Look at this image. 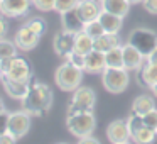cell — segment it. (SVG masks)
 <instances>
[{
  "mask_svg": "<svg viewBox=\"0 0 157 144\" xmlns=\"http://www.w3.org/2000/svg\"><path fill=\"white\" fill-rule=\"evenodd\" d=\"M78 144H100V141H96L91 136H86V137H79Z\"/></svg>",
  "mask_w": 157,
  "mask_h": 144,
  "instance_id": "38",
  "label": "cell"
},
{
  "mask_svg": "<svg viewBox=\"0 0 157 144\" xmlns=\"http://www.w3.org/2000/svg\"><path fill=\"white\" fill-rule=\"evenodd\" d=\"M142 119H144L145 127H149V129L157 132V109H152L150 112H147L145 115H142Z\"/></svg>",
  "mask_w": 157,
  "mask_h": 144,
  "instance_id": "31",
  "label": "cell"
},
{
  "mask_svg": "<svg viewBox=\"0 0 157 144\" xmlns=\"http://www.w3.org/2000/svg\"><path fill=\"white\" fill-rule=\"evenodd\" d=\"M0 112H5V105H4V100L0 98Z\"/></svg>",
  "mask_w": 157,
  "mask_h": 144,
  "instance_id": "41",
  "label": "cell"
},
{
  "mask_svg": "<svg viewBox=\"0 0 157 144\" xmlns=\"http://www.w3.org/2000/svg\"><path fill=\"white\" fill-rule=\"evenodd\" d=\"M9 115L7 112H0V136L9 132Z\"/></svg>",
  "mask_w": 157,
  "mask_h": 144,
  "instance_id": "34",
  "label": "cell"
},
{
  "mask_svg": "<svg viewBox=\"0 0 157 144\" xmlns=\"http://www.w3.org/2000/svg\"><path fill=\"white\" fill-rule=\"evenodd\" d=\"M147 61H149V63H154V65H157V48L154 49V51L150 53L149 56H147Z\"/></svg>",
  "mask_w": 157,
  "mask_h": 144,
  "instance_id": "40",
  "label": "cell"
},
{
  "mask_svg": "<svg viewBox=\"0 0 157 144\" xmlns=\"http://www.w3.org/2000/svg\"><path fill=\"white\" fill-rule=\"evenodd\" d=\"M105 68H106L105 53H100V51H96V49H93L88 54H85L83 70H85L86 73H101Z\"/></svg>",
  "mask_w": 157,
  "mask_h": 144,
  "instance_id": "16",
  "label": "cell"
},
{
  "mask_svg": "<svg viewBox=\"0 0 157 144\" xmlns=\"http://www.w3.org/2000/svg\"><path fill=\"white\" fill-rule=\"evenodd\" d=\"M2 76H9L12 80H31V66H29V63L24 58L14 56L9 73L7 75H2Z\"/></svg>",
  "mask_w": 157,
  "mask_h": 144,
  "instance_id": "15",
  "label": "cell"
},
{
  "mask_svg": "<svg viewBox=\"0 0 157 144\" xmlns=\"http://www.w3.org/2000/svg\"><path fill=\"white\" fill-rule=\"evenodd\" d=\"M98 21L101 22V26H103V29H105V32H110V34H118L120 29H122V21H123V17L101 10V14H100Z\"/></svg>",
  "mask_w": 157,
  "mask_h": 144,
  "instance_id": "19",
  "label": "cell"
},
{
  "mask_svg": "<svg viewBox=\"0 0 157 144\" xmlns=\"http://www.w3.org/2000/svg\"><path fill=\"white\" fill-rule=\"evenodd\" d=\"M0 76H2V73H0Z\"/></svg>",
  "mask_w": 157,
  "mask_h": 144,
  "instance_id": "46",
  "label": "cell"
},
{
  "mask_svg": "<svg viewBox=\"0 0 157 144\" xmlns=\"http://www.w3.org/2000/svg\"><path fill=\"white\" fill-rule=\"evenodd\" d=\"M52 103V92L46 83L34 82L31 83L27 95L22 98V107L31 115H44Z\"/></svg>",
  "mask_w": 157,
  "mask_h": 144,
  "instance_id": "1",
  "label": "cell"
},
{
  "mask_svg": "<svg viewBox=\"0 0 157 144\" xmlns=\"http://www.w3.org/2000/svg\"><path fill=\"white\" fill-rule=\"evenodd\" d=\"M123 49V68L132 71V70H140V66L144 65V58L145 56L139 51L137 48H133L130 42H127L125 46H122Z\"/></svg>",
  "mask_w": 157,
  "mask_h": 144,
  "instance_id": "14",
  "label": "cell"
},
{
  "mask_svg": "<svg viewBox=\"0 0 157 144\" xmlns=\"http://www.w3.org/2000/svg\"><path fill=\"white\" fill-rule=\"evenodd\" d=\"M78 4H79V0H56L54 10L59 12V14H64V12H68V10L76 9Z\"/></svg>",
  "mask_w": 157,
  "mask_h": 144,
  "instance_id": "29",
  "label": "cell"
},
{
  "mask_svg": "<svg viewBox=\"0 0 157 144\" xmlns=\"http://www.w3.org/2000/svg\"><path fill=\"white\" fill-rule=\"evenodd\" d=\"M25 26H29V27H31L36 34H39V36H42L46 32V21H44V19H41V17L31 19V21H29Z\"/></svg>",
  "mask_w": 157,
  "mask_h": 144,
  "instance_id": "30",
  "label": "cell"
},
{
  "mask_svg": "<svg viewBox=\"0 0 157 144\" xmlns=\"http://www.w3.org/2000/svg\"><path fill=\"white\" fill-rule=\"evenodd\" d=\"M101 82H103V86H105L106 92L122 93L128 86V70L106 66L101 71Z\"/></svg>",
  "mask_w": 157,
  "mask_h": 144,
  "instance_id": "4",
  "label": "cell"
},
{
  "mask_svg": "<svg viewBox=\"0 0 157 144\" xmlns=\"http://www.w3.org/2000/svg\"><path fill=\"white\" fill-rule=\"evenodd\" d=\"M32 4L41 12H49V10H54L56 0H32Z\"/></svg>",
  "mask_w": 157,
  "mask_h": 144,
  "instance_id": "32",
  "label": "cell"
},
{
  "mask_svg": "<svg viewBox=\"0 0 157 144\" xmlns=\"http://www.w3.org/2000/svg\"><path fill=\"white\" fill-rule=\"evenodd\" d=\"M75 39H76V34L75 32H69V31H63V32H58L54 36V51L56 54L59 56H68L69 53L75 51Z\"/></svg>",
  "mask_w": 157,
  "mask_h": 144,
  "instance_id": "10",
  "label": "cell"
},
{
  "mask_svg": "<svg viewBox=\"0 0 157 144\" xmlns=\"http://www.w3.org/2000/svg\"><path fill=\"white\" fill-rule=\"evenodd\" d=\"M32 0H0V14L5 17H21L27 14Z\"/></svg>",
  "mask_w": 157,
  "mask_h": 144,
  "instance_id": "8",
  "label": "cell"
},
{
  "mask_svg": "<svg viewBox=\"0 0 157 144\" xmlns=\"http://www.w3.org/2000/svg\"><path fill=\"white\" fill-rule=\"evenodd\" d=\"M95 102H96V95L90 86H78L73 92V98L68 107V115L85 112V110H93Z\"/></svg>",
  "mask_w": 157,
  "mask_h": 144,
  "instance_id": "5",
  "label": "cell"
},
{
  "mask_svg": "<svg viewBox=\"0 0 157 144\" xmlns=\"http://www.w3.org/2000/svg\"><path fill=\"white\" fill-rule=\"evenodd\" d=\"M66 127L76 137H86V136H91L93 134V130L96 127V120H95V115H93L91 110H85V112L68 115Z\"/></svg>",
  "mask_w": 157,
  "mask_h": 144,
  "instance_id": "3",
  "label": "cell"
},
{
  "mask_svg": "<svg viewBox=\"0 0 157 144\" xmlns=\"http://www.w3.org/2000/svg\"><path fill=\"white\" fill-rule=\"evenodd\" d=\"M61 22H63V29H64V31L75 32V34L85 31V22L81 21V17H79L76 9L61 14Z\"/></svg>",
  "mask_w": 157,
  "mask_h": 144,
  "instance_id": "17",
  "label": "cell"
},
{
  "mask_svg": "<svg viewBox=\"0 0 157 144\" xmlns=\"http://www.w3.org/2000/svg\"><path fill=\"white\" fill-rule=\"evenodd\" d=\"M130 4H139V2H142V0H128Z\"/></svg>",
  "mask_w": 157,
  "mask_h": 144,
  "instance_id": "43",
  "label": "cell"
},
{
  "mask_svg": "<svg viewBox=\"0 0 157 144\" xmlns=\"http://www.w3.org/2000/svg\"><path fill=\"white\" fill-rule=\"evenodd\" d=\"M76 10H78L81 21L86 24V22L96 21L100 17V14H101V4H100L98 0H79Z\"/></svg>",
  "mask_w": 157,
  "mask_h": 144,
  "instance_id": "13",
  "label": "cell"
},
{
  "mask_svg": "<svg viewBox=\"0 0 157 144\" xmlns=\"http://www.w3.org/2000/svg\"><path fill=\"white\" fill-rule=\"evenodd\" d=\"M39 39H41V36L36 34L29 26H22V27L17 31V34H15V41L14 42L17 44L19 49H22V51H31L32 48L37 46Z\"/></svg>",
  "mask_w": 157,
  "mask_h": 144,
  "instance_id": "11",
  "label": "cell"
},
{
  "mask_svg": "<svg viewBox=\"0 0 157 144\" xmlns=\"http://www.w3.org/2000/svg\"><path fill=\"white\" fill-rule=\"evenodd\" d=\"M83 68H78V66L71 65L69 61L63 63L58 70H56V85L59 86L61 90L64 92H75L79 85H81V80H83Z\"/></svg>",
  "mask_w": 157,
  "mask_h": 144,
  "instance_id": "2",
  "label": "cell"
},
{
  "mask_svg": "<svg viewBox=\"0 0 157 144\" xmlns=\"http://www.w3.org/2000/svg\"><path fill=\"white\" fill-rule=\"evenodd\" d=\"M31 127V114L21 110V112H12L9 115V132L15 136L17 139L24 137Z\"/></svg>",
  "mask_w": 157,
  "mask_h": 144,
  "instance_id": "7",
  "label": "cell"
},
{
  "mask_svg": "<svg viewBox=\"0 0 157 144\" xmlns=\"http://www.w3.org/2000/svg\"><path fill=\"white\" fill-rule=\"evenodd\" d=\"M105 61L106 66L110 68H123V49L122 46L110 49L108 53H105Z\"/></svg>",
  "mask_w": 157,
  "mask_h": 144,
  "instance_id": "24",
  "label": "cell"
},
{
  "mask_svg": "<svg viewBox=\"0 0 157 144\" xmlns=\"http://www.w3.org/2000/svg\"><path fill=\"white\" fill-rule=\"evenodd\" d=\"M17 142V137L12 136L10 132H5L0 136V144H15Z\"/></svg>",
  "mask_w": 157,
  "mask_h": 144,
  "instance_id": "37",
  "label": "cell"
},
{
  "mask_svg": "<svg viewBox=\"0 0 157 144\" xmlns=\"http://www.w3.org/2000/svg\"><path fill=\"white\" fill-rule=\"evenodd\" d=\"M2 83H4V88L12 98H19L22 100L27 95L29 88H31V80H12L9 76H2Z\"/></svg>",
  "mask_w": 157,
  "mask_h": 144,
  "instance_id": "9",
  "label": "cell"
},
{
  "mask_svg": "<svg viewBox=\"0 0 157 144\" xmlns=\"http://www.w3.org/2000/svg\"><path fill=\"white\" fill-rule=\"evenodd\" d=\"M100 4H101V10L120 15V17H125L130 9L128 0H100Z\"/></svg>",
  "mask_w": 157,
  "mask_h": 144,
  "instance_id": "20",
  "label": "cell"
},
{
  "mask_svg": "<svg viewBox=\"0 0 157 144\" xmlns=\"http://www.w3.org/2000/svg\"><path fill=\"white\" fill-rule=\"evenodd\" d=\"M139 83L142 86H147V88H152L157 83V65L147 61L145 65L140 66L139 71Z\"/></svg>",
  "mask_w": 157,
  "mask_h": 144,
  "instance_id": "18",
  "label": "cell"
},
{
  "mask_svg": "<svg viewBox=\"0 0 157 144\" xmlns=\"http://www.w3.org/2000/svg\"><path fill=\"white\" fill-rule=\"evenodd\" d=\"M142 5L149 14L157 15V0H142Z\"/></svg>",
  "mask_w": 157,
  "mask_h": 144,
  "instance_id": "35",
  "label": "cell"
},
{
  "mask_svg": "<svg viewBox=\"0 0 157 144\" xmlns=\"http://www.w3.org/2000/svg\"><path fill=\"white\" fill-rule=\"evenodd\" d=\"M150 90H152V93H154V95L157 97V83H155V85H154V86H152V88H150Z\"/></svg>",
  "mask_w": 157,
  "mask_h": 144,
  "instance_id": "42",
  "label": "cell"
},
{
  "mask_svg": "<svg viewBox=\"0 0 157 144\" xmlns=\"http://www.w3.org/2000/svg\"><path fill=\"white\" fill-rule=\"evenodd\" d=\"M59 144H66V142H59Z\"/></svg>",
  "mask_w": 157,
  "mask_h": 144,
  "instance_id": "45",
  "label": "cell"
},
{
  "mask_svg": "<svg viewBox=\"0 0 157 144\" xmlns=\"http://www.w3.org/2000/svg\"><path fill=\"white\" fill-rule=\"evenodd\" d=\"M66 61H69L71 65L78 66V68H83V65H85V56L73 51V53H69V54L66 56Z\"/></svg>",
  "mask_w": 157,
  "mask_h": 144,
  "instance_id": "33",
  "label": "cell"
},
{
  "mask_svg": "<svg viewBox=\"0 0 157 144\" xmlns=\"http://www.w3.org/2000/svg\"><path fill=\"white\" fill-rule=\"evenodd\" d=\"M155 134H157L155 130H152V129H149V127L144 126L139 132L133 134L132 139H133L135 144H152L154 139H155Z\"/></svg>",
  "mask_w": 157,
  "mask_h": 144,
  "instance_id": "25",
  "label": "cell"
},
{
  "mask_svg": "<svg viewBox=\"0 0 157 144\" xmlns=\"http://www.w3.org/2000/svg\"><path fill=\"white\" fill-rule=\"evenodd\" d=\"M106 137L112 144L118 142H127L130 139V130L125 120H113L108 127H106Z\"/></svg>",
  "mask_w": 157,
  "mask_h": 144,
  "instance_id": "12",
  "label": "cell"
},
{
  "mask_svg": "<svg viewBox=\"0 0 157 144\" xmlns=\"http://www.w3.org/2000/svg\"><path fill=\"white\" fill-rule=\"evenodd\" d=\"M12 56H17V44L7 39H0V59L12 58Z\"/></svg>",
  "mask_w": 157,
  "mask_h": 144,
  "instance_id": "26",
  "label": "cell"
},
{
  "mask_svg": "<svg viewBox=\"0 0 157 144\" xmlns=\"http://www.w3.org/2000/svg\"><path fill=\"white\" fill-rule=\"evenodd\" d=\"M118 144H130V142H128V141H127V142H118Z\"/></svg>",
  "mask_w": 157,
  "mask_h": 144,
  "instance_id": "44",
  "label": "cell"
},
{
  "mask_svg": "<svg viewBox=\"0 0 157 144\" xmlns=\"http://www.w3.org/2000/svg\"><path fill=\"white\" fill-rule=\"evenodd\" d=\"M120 46V38L118 34H110V32H105L100 38L95 39V49L100 53H108L110 49Z\"/></svg>",
  "mask_w": 157,
  "mask_h": 144,
  "instance_id": "21",
  "label": "cell"
},
{
  "mask_svg": "<svg viewBox=\"0 0 157 144\" xmlns=\"http://www.w3.org/2000/svg\"><path fill=\"white\" fill-rule=\"evenodd\" d=\"M95 49V39L91 38L90 34H86L85 31L78 32L76 34V39H75V53L78 54H88L90 51Z\"/></svg>",
  "mask_w": 157,
  "mask_h": 144,
  "instance_id": "22",
  "label": "cell"
},
{
  "mask_svg": "<svg viewBox=\"0 0 157 144\" xmlns=\"http://www.w3.org/2000/svg\"><path fill=\"white\" fill-rule=\"evenodd\" d=\"M152 109H155V103H154V98L149 95L137 97L132 103V112L137 114V115H145V114L150 112Z\"/></svg>",
  "mask_w": 157,
  "mask_h": 144,
  "instance_id": "23",
  "label": "cell"
},
{
  "mask_svg": "<svg viewBox=\"0 0 157 144\" xmlns=\"http://www.w3.org/2000/svg\"><path fill=\"white\" fill-rule=\"evenodd\" d=\"M14 58V56H12ZM12 58H2L0 59V73L2 75H7L9 70H10V65H12Z\"/></svg>",
  "mask_w": 157,
  "mask_h": 144,
  "instance_id": "36",
  "label": "cell"
},
{
  "mask_svg": "<svg viewBox=\"0 0 157 144\" xmlns=\"http://www.w3.org/2000/svg\"><path fill=\"white\" fill-rule=\"evenodd\" d=\"M5 34H7V22H5V19L0 17V39H4Z\"/></svg>",
  "mask_w": 157,
  "mask_h": 144,
  "instance_id": "39",
  "label": "cell"
},
{
  "mask_svg": "<svg viewBox=\"0 0 157 144\" xmlns=\"http://www.w3.org/2000/svg\"><path fill=\"white\" fill-rule=\"evenodd\" d=\"M128 42L133 48H137L147 58V56L157 48V34L154 31H149V29L139 27V29H133V31L130 32Z\"/></svg>",
  "mask_w": 157,
  "mask_h": 144,
  "instance_id": "6",
  "label": "cell"
},
{
  "mask_svg": "<svg viewBox=\"0 0 157 144\" xmlns=\"http://www.w3.org/2000/svg\"><path fill=\"white\" fill-rule=\"evenodd\" d=\"M85 32H86V34H90L93 39H96V38H100L101 34H105V29H103L101 22L96 19V21L86 22V24H85Z\"/></svg>",
  "mask_w": 157,
  "mask_h": 144,
  "instance_id": "27",
  "label": "cell"
},
{
  "mask_svg": "<svg viewBox=\"0 0 157 144\" xmlns=\"http://www.w3.org/2000/svg\"><path fill=\"white\" fill-rule=\"evenodd\" d=\"M127 126H128V130H130V136H133L135 132H139L145 124H144V119L142 115H137V114L132 112V115L127 119Z\"/></svg>",
  "mask_w": 157,
  "mask_h": 144,
  "instance_id": "28",
  "label": "cell"
}]
</instances>
